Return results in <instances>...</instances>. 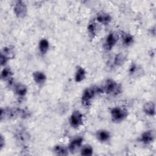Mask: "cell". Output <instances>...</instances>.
<instances>
[{"mask_svg":"<svg viewBox=\"0 0 156 156\" xmlns=\"http://www.w3.org/2000/svg\"><path fill=\"white\" fill-rule=\"evenodd\" d=\"M1 121L5 119H14L18 116L21 118H26L29 115L28 112L24 109L15 108H1Z\"/></svg>","mask_w":156,"mask_h":156,"instance_id":"7a4b0ae2","label":"cell"},{"mask_svg":"<svg viewBox=\"0 0 156 156\" xmlns=\"http://www.w3.org/2000/svg\"><path fill=\"white\" fill-rule=\"evenodd\" d=\"M32 77L34 82L38 85H43L46 80V76L43 72L36 71L32 73Z\"/></svg>","mask_w":156,"mask_h":156,"instance_id":"8fae6325","label":"cell"},{"mask_svg":"<svg viewBox=\"0 0 156 156\" xmlns=\"http://www.w3.org/2000/svg\"><path fill=\"white\" fill-rule=\"evenodd\" d=\"M155 132L152 130L144 132L140 137V141L144 144H149L155 140Z\"/></svg>","mask_w":156,"mask_h":156,"instance_id":"ba28073f","label":"cell"},{"mask_svg":"<svg viewBox=\"0 0 156 156\" xmlns=\"http://www.w3.org/2000/svg\"><path fill=\"white\" fill-rule=\"evenodd\" d=\"M102 90L107 94L116 96L121 93L122 87L120 84L118 83L113 79H108L105 82Z\"/></svg>","mask_w":156,"mask_h":156,"instance_id":"3957f363","label":"cell"},{"mask_svg":"<svg viewBox=\"0 0 156 156\" xmlns=\"http://www.w3.org/2000/svg\"><path fill=\"white\" fill-rule=\"evenodd\" d=\"M49 43L46 39L43 38L40 41L39 44H38V48L41 54H45L49 50Z\"/></svg>","mask_w":156,"mask_h":156,"instance_id":"7402d4cb","label":"cell"},{"mask_svg":"<svg viewBox=\"0 0 156 156\" xmlns=\"http://www.w3.org/2000/svg\"><path fill=\"white\" fill-rule=\"evenodd\" d=\"M142 73H143L142 68L135 63H131L129 69V74L131 77H139L141 76Z\"/></svg>","mask_w":156,"mask_h":156,"instance_id":"7c38bea8","label":"cell"},{"mask_svg":"<svg viewBox=\"0 0 156 156\" xmlns=\"http://www.w3.org/2000/svg\"><path fill=\"white\" fill-rule=\"evenodd\" d=\"M102 92H103L102 88L95 85L85 88L83 90L81 97L82 105L86 107H89L91 104V102L96 95L101 93Z\"/></svg>","mask_w":156,"mask_h":156,"instance_id":"6da1fadb","label":"cell"},{"mask_svg":"<svg viewBox=\"0 0 156 156\" xmlns=\"http://www.w3.org/2000/svg\"><path fill=\"white\" fill-rule=\"evenodd\" d=\"M98 26L94 21H91L87 26V32L88 37L91 40H93L97 35Z\"/></svg>","mask_w":156,"mask_h":156,"instance_id":"4fadbf2b","label":"cell"},{"mask_svg":"<svg viewBox=\"0 0 156 156\" xmlns=\"http://www.w3.org/2000/svg\"><path fill=\"white\" fill-rule=\"evenodd\" d=\"M134 41V38L133 35L129 33H124L122 35V42L125 46H131Z\"/></svg>","mask_w":156,"mask_h":156,"instance_id":"44dd1931","label":"cell"},{"mask_svg":"<svg viewBox=\"0 0 156 156\" xmlns=\"http://www.w3.org/2000/svg\"><path fill=\"white\" fill-rule=\"evenodd\" d=\"M127 110L121 107H115L110 110L111 118L115 122H122L127 118Z\"/></svg>","mask_w":156,"mask_h":156,"instance_id":"277c9868","label":"cell"},{"mask_svg":"<svg viewBox=\"0 0 156 156\" xmlns=\"http://www.w3.org/2000/svg\"><path fill=\"white\" fill-rule=\"evenodd\" d=\"M12 76H13V73L10 68L5 67L1 71V79L4 81L9 82V83L12 81Z\"/></svg>","mask_w":156,"mask_h":156,"instance_id":"e0dca14e","label":"cell"},{"mask_svg":"<svg viewBox=\"0 0 156 156\" xmlns=\"http://www.w3.org/2000/svg\"><path fill=\"white\" fill-rule=\"evenodd\" d=\"M83 115L79 110L73 112L69 118V124L74 129L79 128L83 124Z\"/></svg>","mask_w":156,"mask_h":156,"instance_id":"5b68a950","label":"cell"},{"mask_svg":"<svg viewBox=\"0 0 156 156\" xmlns=\"http://www.w3.org/2000/svg\"><path fill=\"white\" fill-rule=\"evenodd\" d=\"M5 145V139L4 138L3 136L1 135V139H0V150H2V149L4 147Z\"/></svg>","mask_w":156,"mask_h":156,"instance_id":"d4e9b609","label":"cell"},{"mask_svg":"<svg viewBox=\"0 0 156 156\" xmlns=\"http://www.w3.org/2000/svg\"><path fill=\"white\" fill-rule=\"evenodd\" d=\"M118 41V37L113 33H110L106 37L105 41L104 43V48L107 51H110L116 44Z\"/></svg>","mask_w":156,"mask_h":156,"instance_id":"9c48e42d","label":"cell"},{"mask_svg":"<svg viewBox=\"0 0 156 156\" xmlns=\"http://www.w3.org/2000/svg\"><path fill=\"white\" fill-rule=\"evenodd\" d=\"M13 12L18 18H24L27 13V7L25 2L23 1H15L13 6Z\"/></svg>","mask_w":156,"mask_h":156,"instance_id":"8992f818","label":"cell"},{"mask_svg":"<svg viewBox=\"0 0 156 156\" xmlns=\"http://www.w3.org/2000/svg\"><path fill=\"white\" fill-rule=\"evenodd\" d=\"M143 110L148 116H154L155 114V104L153 102H146L143 107Z\"/></svg>","mask_w":156,"mask_h":156,"instance_id":"2e32d148","label":"cell"},{"mask_svg":"<svg viewBox=\"0 0 156 156\" xmlns=\"http://www.w3.org/2000/svg\"><path fill=\"white\" fill-rule=\"evenodd\" d=\"M93 153V148L89 144L85 145L80 148V155L84 156H90Z\"/></svg>","mask_w":156,"mask_h":156,"instance_id":"cb8c5ba5","label":"cell"},{"mask_svg":"<svg viewBox=\"0 0 156 156\" xmlns=\"http://www.w3.org/2000/svg\"><path fill=\"white\" fill-rule=\"evenodd\" d=\"M96 139L102 143H105L110 140L111 135L110 132L105 129H100L96 131L95 133Z\"/></svg>","mask_w":156,"mask_h":156,"instance_id":"30bf717a","label":"cell"},{"mask_svg":"<svg viewBox=\"0 0 156 156\" xmlns=\"http://www.w3.org/2000/svg\"><path fill=\"white\" fill-rule=\"evenodd\" d=\"M96 21L102 24L108 25L112 21V16L107 13L100 12L97 14Z\"/></svg>","mask_w":156,"mask_h":156,"instance_id":"5bb4252c","label":"cell"},{"mask_svg":"<svg viewBox=\"0 0 156 156\" xmlns=\"http://www.w3.org/2000/svg\"><path fill=\"white\" fill-rule=\"evenodd\" d=\"M86 77V71L85 69L80 66H77L76 68V70L75 72L74 79L76 82H82Z\"/></svg>","mask_w":156,"mask_h":156,"instance_id":"9a60e30c","label":"cell"},{"mask_svg":"<svg viewBox=\"0 0 156 156\" xmlns=\"http://www.w3.org/2000/svg\"><path fill=\"white\" fill-rule=\"evenodd\" d=\"M83 139L81 136H77L71 140L68 145V151L71 154H74L82 147Z\"/></svg>","mask_w":156,"mask_h":156,"instance_id":"52a82bcc","label":"cell"},{"mask_svg":"<svg viewBox=\"0 0 156 156\" xmlns=\"http://www.w3.org/2000/svg\"><path fill=\"white\" fill-rule=\"evenodd\" d=\"M1 54L5 57L8 60L14 58L15 52L12 46H5L1 50Z\"/></svg>","mask_w":156,"mask_h":156,"instance_id":"ffe728a7","label":"cell"},{"mask_svg":"<svg viewBox=\"0 0 156 156\" xmlns=\"http://www.w3.org/2000/svg\"><path fill=\"white\" fill-rule=\"evenodd\" d=\"M127 60V54L124 52H119L116 55L114 58V64L117 66L122 65Z\"/></svg>","mask_w":156,"mask_h":156,"instance_id":"d6986e66","label":"cell"},{"mask_svg":"<svg viewBox=\"0 0 156 156\" xmlns=\"http://www.w3.org/2000/svg\"><path fill=\"white\" fill-rule=\"evenodd\" d=\"M14 91L19 97H23L27 94V88L24 84L19 83L15 85Z\"/></svg>","mask_w":156,"mask_h":156,"instance_id":"ac0fdd59","label":"cell"},{"mask_svg":"<svg viewBox=\"0 0 156 156\" xmlns=\"http://www.w3.org/2000/svg\"><path fill=\"white\" fill-rule=\"evenodd\" d=\"M54 152L57 155H68V149L65 146L58 144L54 146L53 149Z\"/></svg>","mask_w":156,"mask_h":156,"instance_id":"603a6c76","label":"cell"}]
</instances>
